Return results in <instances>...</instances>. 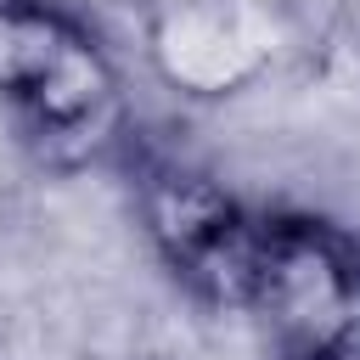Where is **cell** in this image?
Instances as JSON below:
<instances>
[{"mask_svg": "<svg viewBox=\"0 0 360 360\" xmlns=\"http://www.w3.org/2000/svg\"><path fill=\"white\" fill-rule=\"evenodd\" d=\"M219 304L242 309L276 360H354L360 236L315 214L253 208Z\"/></svg>", "mask_w": 360, "mask_h": 360, "instance_id": "6da1fadb", "label": "cell"}, {"mask_svg": "<svg viewBox=\"0 0 360 360\" xmlns=\"http://www.w3.org/2000/svg\"><path fill=\"white\" fill-rule=\"evenodd\" d=\"M0 107L51 158H96L124 118V84L101 39L56 0H0Z\"/></svg>", "mask_w": 360, "mask_h": 360, "instance_id": "7a4b0ae2", "label": "cell"}]
</instances>
